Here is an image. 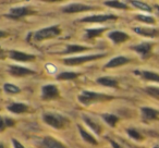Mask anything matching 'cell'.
Wrapping results in <instances>:
<instances>
[{
  "mask_svg": "<svg viewBox=\"0 0 159 148\" xmlns=\"http://www.w3.org/2000/svg\"><path fill=\"white\" fill-rule=\"evenodd\" d=\"M142 113V119L145 121H152V120H157L159 115V111L154 108H149V107H143L141 108Z\"/></svg>",
  "mask_w": 159,
  "mask_h": 148,
  "instance_id": "52a82bcc",
  "label": "cell"
},
{
  "mask_svg": "<svg viewBox=\"0 0 159 148\" xmlns=\"http://www.w3.org/2000/svg\"><path fill=\"white\" fill-rule=\"evenodd\" d=\"M3 89H5L8 94H19L21 92V89L19 88L18 86H16V85H13V84H10V83L5 84Z\"/></svg>",
  "mask_w": 159,
  "mask_h": 148,
  "instance_id": "83f0119b",
  "label": "cell"
},
{
  "mask_svg": "<svg viewBox=\"0 0 159 148\" xmlns=\"http://www.w3.org/2000/svg\"><path fill=\"white\" fill-rule=\"evenodd\" d=\"M8 110H10L11 112H13V113H23V112H25V111L27 110V106H25L24 104H12V105H10V106H8Z\"/></svg>",
  "mask_w": 159,
  "mask_h": 148,
  "instance_id": "d6986e66",
  "label": "cell"
},
{
  "mask_svg": "<svg viewBox=\"0 0 159 148\" xmlns=\"http://www.w3.org/2000/svg\"><path fill=\"white\" fill-rule=\"evenodd\" d=\"M102 119L105 120V121L107 122V123L109 124L110 126H115L116 124H117V122L119 121V118L117 117V115L115 114H102Z\"/></svg>",
  "mask_w": 159,
  "mask_h": 148,
  "instance_id": "603a6c76",
  "label": "cell"
},
{
  "mask_svg": "<svg viewBox=\"0 0 159 148\" xmlns=\"http://www.w3.org/2000/svg\"><path fill=\"white\" fill-rule=\"evenodd\" d=\"M135 19L139 20V21H141V22L147 23V24H155V23H156L155 18L149 16H144V14H139V16H135Z\"/></svg>",
  "mask_w": 159,
  "mask_h": 148,
  "instance_id": "d4e9b609",
  "label": "cell"
},
{
  "mask_svg": "<svg viewBox=\"0 0 159 148\" xmlns=\"http://www.w3.org/2000/svg\"><path fill=\"white\" fill-rule=\"evenodd\" d=\"M1 52H2V51H1V49H0V55H1Z\"/></svg>",
  "mask_w": 159,
  "mask_h": 148,
  "instance_id": "f35d334b",
  "label": "cell"
},
{
  "mask_svg": "<svg viewBox=\"0 0 159 148\" xmlns=\"http://www.w3.org/2000/svg\"><path fill=\"white\" fill-rule=\"evenodd\" d=\"M0 148H5V147H3V145H1V144H0Z\"/></svg>",
  "mask_w": 159,
  "mask_h": 148,
  "instance_id": "74e56055",
  "label": "cell"
},
{
  "mask_svg": "<svg viewBox=\"0 0 159 148\" xmlns=\"http://www.w3.org/2000/svg\"><path fill=\"white\" fill-rule=\"evenodd\" d=\"M117 16H112V14H99V16H87V18L82 19L83 22H92V23H100L105 22L108 20H116Z\"/></svg>",
  "mask_w": 159,
  "mask_h": 148,
  "instance_id": "ba28073f",
  "label": "cell"
},
{
  "mask_svg": "<svg viewBox=\"0 0 159 148\" xmlns=\"http://www.w3.org/2000/svg\"><path fill=\"white\" fill-rule=\"evenodd\" d=\"M5 128H6V124H5V119H2V118H0V130L2 131Z\"/></svg>",
  "mask_w": 159,
  "mask_h": 148,
  "instance_id": "836d02e7",
  "label": "cell"
},
{
  "mask_svg": "<svg viewBox=\"0 0 159 148\" xmlns=\"http://www.w3.org/2000/svg\"><path fill=\"white\" fill-rule=\"evenodd\" d=\"M155 9H156L157 11L159 12V5H155Z\"/></svg>",
  "mask_w": 159,
  "mask_h": 148,
  "instance_id": "8d00e7d4",
  "label": "cell"
},
{
  "mask_svg": "<svg viewBox=\"0 0 159 148\" xmlns=\"http://www.w3.org/2000/svg\"><path fill=\"white\" fill-rule=\"evenodd\" d=\"M12 143H13L14 148H24L22 146V144H21L19 141H16V139H12Z\"/></svg>",
  "mask_w": 159,
  "mask_h": 148,
  "instance_id": "1f68e13d",
  "label": "cell"
},
{
  "mask_svg": "<svg viewBox=\"0 0 159 148\" xmlns=\"http://www.w3.org/2000/svg\"><path fill=\"white\" fill-rule=\"evenodd\" d=\"M105 56L106 55H92V56H82V57H72L64 60V63L69 64V65H77V64L84 63V62L87 61L99 59V58H102Z\"/></svg>",
  "mask_w": 159,
  "mask_h": 148,
  "instance_id": "277c9868",
  "label": "cell"
},
{
  "mask_svg": "<svg viewBox=\"0 0 159 148\" xmlns=\"http://www.w3.org/2000/svg\"><path fill=\"white\" fill-rule=\"evenodd\" d=\"M112 98H113V97H111V96L102 95V94L94 93V92H89V91L83 92V93L79 96L80 101L82 102V104H86V105L91 104V102H94V101H102V100H110V99H112Z\"/></svg>",
  "mask_w": 159,
  "mask_h": 148,
  "instance_id": "6da1fadb",
  "label": "cell"
},
{
  "mask_svg": "<svg viewBox=\"0 0 159 148\" xmlns=\"http://www.w3.org/2000/svg\"><path fill=\"white\" fill-rule=\"evenodd\" d=\"M108 36L115 44H121V43H124L130 39V36L121 31H113L111 33H109Z\"/></svg>",
  "mask_w": 159,
  "mask_h": 148,
  "instance_id": "30bf717a",
  "label": "cell"
},
{
  "mask_svg": "<svg viewBox=\"0 0 159 148\" xmlns=\"http://www.w3.org/2000/svg\"><path fill=\"white\" fill-rule=\"evenodd\" d=\"M152 48V45L150 43H141V44L132 47L133 50L136 51L137 53H139L142 56V58H145V59L150 55Z\"/></svg>",
  "mask_w": 159,
  "mask_h": 148,
  "instance_id": "8992f818",
  "label": "cell"
},
{
  "mask_svg": "<svg viewBox=\"0 0 159 148\" xmlns=\"http://www.w3.org/2000/svg\"><path fill=\"white\" fill-rule=\"evenodd\" d=\"M92 9H93V7H89V6L81 5V3H73V5H69L66 8H63V12H66V13H75V12L87 11V10Z\"/></svg>",
  "mask_w": 159,
  "mask_h": 148,
  "instance_id": "8fae6325",
  "label": "cell"
},
{
  "mask_svg": "<svg viewBox=\"0 0 159 148\" xmlns=\"http://www.w3.org/2000/svg\"><path fill=\"white\" fill-rule=\"evenodd\" d=\"M6 36H7V33H5L3 31H0V38L6 37Z\"/></svg>",
  "mask_w": 159,
  "mask_h": 148,
  "instance_id": "d590c367",
  "label": "cell"
},
{
  "mask_svg": "<svg viewBox=\"0 0 159 148\" xmlns=\"http://www.w3.org/2000/svg\"><path fill=\"white\" fill-rule=\"evenodd\" d=\"M106 29H87L86 31V35H87V38H93V37H96V36L100 35L102 32L105 31Z\"/></svg>",
  "mask_w": 159,
  "mask_h": 148,
  "instance_id": "f546056e",
  "label": "cell"
},
{
  "mask_svg": "<svg viewBox=\"0 0 159 148\" xmlns=\"http://www.w3.org/2000/svg\"><path fill=\"white\" fill-rule=\"evenodd\" d=\"M60 34V29L58 26H50L46 27L37 31L35 34H33V37L36 42H40V40L47 39V38H52L56 37Z\"/></svg>",
  "mask_w": 159,
  "mask_h": 148,
  "instance_id": "3957f363",
  "label": "cell"
},
{
  "mask_svg": "<svg viewBox=\"0 0 159 148\" xmlns=\"http://www.w3.org/2000/svg\"><path fill=\"white\" fill-rule=\"evenodd\" d=\"M5 124H6V126L10 128V126L14 125V121H12L11 119H5Z\"/></svg>",
  "mask_w": 159,
  "mask_h": 148,
  "instance_id": "d6a6232c",
  "label": "cell"
},
{
  "mask_svg": "<svg viewBox=\"0 0 159 148\" xmlns=\"http://www.w3.org/2000/svg\"><path fill=\"white\" fill-rule=\"evenodd\" d=\"M9 72L13 76H25V75H29V74H34L35 73L34 71L30 70V69L22 68V66H19V65H11L9 69Z\"/></svg>",
  "mask_w": 159,
  "mask_h": 148,
  "instance_id": "7c38bea8",
  "label": "cell"
},
{
  "mask_svg": "<svg viewBox=\"0 0 159 148\" xmlns=\"http://www.w3.org/2000/svg\"><path fill=\"white\" fill-rule=\"evenodd\" d=\"M10 58L13 60H16V61L26 62V61H33V60H35L36 57L33 55H29V53L12 50V51H10Z\"/></svg>",
  "mask_w": 159,
  "mask_h": 148,
  "instance_id": "9c48e42d",
  "label": "cell"
},
{
  "mask_svg": "<svg viewBox=\"0 0 159 148\" xmlns=\"http://www.w3.org/2000/svg\"><path fill=\"white\" fill-rule=\"evenodd\" d=\"M130 62V59L126 57H123V56H118V57L111 59L108 63L106 64V68H117V66L123 65V64H126Z\"/></svg>",
  "mask_w": 159,
  "mask_h": 148,
  "instance_id": "2e32d148",
  "label": "cell"
},
{
  "mask_svg": "<svg viewBox=\"0 0 159 148\" xmlns=\"http://www.w3.org/2000/svg\"><path fill=\"white\" fill-rule=\"evenodd\" d=\"M77 128H79L80 133H81V135H82L83 139H84L85 141H87V143L92 144V145H97L98 141H96V139L94 138V137L92 136V135L89 134V133H87L86 131L83 130V128H82V126H81V125H79V126H77Z\"/></svg>",
  "mask_w": 159,
  "mask_h": 148,
  "instance_id": "ffe728a7",
  "label": "cell"
},
{
  "mask_svg": "<svg viewBox=\"0 0 159 148\" xmlns=\"http://www.w3.org/2000/svg\"><path fill=\"white\" fill-rule=\"evenodd\" d=\"M131 3H132L135 8H139V10H143V11H147V12L152 11V8L145 2H142V1H131Z\"/></svg>",
  "mask_w": 159,
  "mask_h": 148,
  "instance_id": "4316f807",
  "label": "cell"
},
{
  "mask_svg": "<svg viewBox=\"0 0 159 148\" xmlns=\"http://www.w3.org/2000/svg\"><path fill=\"white\" fill-rule=\"evenodd\" d=\"M43 148H66L63 144H61L60 141H56L52 137H45L43 141Z\"/></svg>",
  "mask_w": 159,
  "mask_h": 148,
  "instance_id": "e0dca14e",
  "label": "cell"
},
{
  "mask_svg": "<svg viewBox=\"0 0 159 148\" xmlns=\"http://www.w3.org/2000/svg\"><path fill=\"white\" fill-rule=\"evenodd\" d=\"M154 148H159V147H154Z\"/></svg>",
  "mask_w": 159,
  "mask_h": 148,
  "instance_id": "ab89813d",
  "label": "cell"
},
{
  "mask_svg": "<svg viewBox=\"0 0 159 148\" xmlns=\"http://www.w3.org/2000/svg\"><path fill=\"white\" fill-rule=\"evenodd\" d=\"M79 76L77 73H74V72H63L61 74L57 76V80H74Z\"/></svg>",
  "mask_w": 159,
  "mask_h": 148,
  "instance_id": "cb8c5ba5",
  "label": "cell"
},
{
  "mask_svg": "<svg viewBox=\"0 0 159 148\" xmlns=\"http://www.w3.org/2000/svg\"><path fill=\"white\" fill-rule=\"evenodd\" d=\"M29 14H32V11H30L29 8L26 7H18V8H12L10 10V18L13 19H19L22 18L24 16H29Z\"/></svg>",
  "mask_w": 159,
  "mask_h": 148,
  "instance_id": "9a60e30c",
  "label": "cell"
},
{
  "mask_svg": "<svg viewBox=\"0 0 159 148\" xmlns=\"http://www.w3.org/2000/svg\"><path fill=\"white\" fill-rule=\"evenodd\" d=\"M84 119V121H85V123L87 124V125L89 126V128H92V130L94 131V132L96 133L97 135H99L100 133H102V125H100L98 122H96V121H94V120H92L91 118H89V117H84L83 118Z\"/></svg>",
  "mask_w": 159,
  "mask_h": 148,
  "instance_id": "ac0fdd59",
  "label": "cell"
},
{
  "mask_svg": "<svg viewBox=\"0 0 159 148\" xmlns=\"http://www.w3.org/2000/svg\"><path fill=\"white\" fill-rule=\"evenodd\" d=\"M133 31L136 34L145 37H156L159 35V31L156 29H147V27H134Z\"/></svg>",
  "mask_w": 159,
  "mask_h": 148,
  "instance_id": "4fadbf2b",
  "label": "cell"
},
{
  "mask_svg": "<svg viewBox=\"0 0 159 148\" xmlns=\"http://www.w3.org/2000/svg\"><path fill=\"white\" fill-rule=\"evenodd\" d=\"M44 121L48 125L52 126L55 128H63L69 123V121L66 118L59 114H55V113H46L44 115Z\"/></svg>",
  "mask_w": 159,
  "mask_h": 148,
  "instance_id": "7a4b0ae2",
  "label": "cell"
},
{
  "mask_svg": "<svg viewBox=\"0 0 159 148\" xmlns=\"http://www.w3.org/2000/svg\"><path fill=\"white\" fill-rule=\"evenodd\" d=\"M97 82L100 85H104L107 87H118V82L113 78H100L97 80Z\"/></svg>",
  "mask_w": 159,
  "mask_h": 148,
  "instance_id": "44dd1931",
  "label": "cell"
},
{
  "mask_svg": "<svg viewBox=\"0 0 159 148\" xmlns=\"http://www.w3.org/2000/svg\"><path fill=\"white\" fill-rule=\"evenodd\" d=\"M126 132H128L129 136H130L131 138L135 139V141H142V139H143V136H142L135 128H128Z\"/></svg>",
  "mask_w": 159,
  "mask_h": 148,
  "instance_id": "f1b7e54d",
  "label": "cell"
},
{
  "mask_svg": "<svg viewBox=\"0 0 159 148\" xmlns=\"http://www.w3.org/2000/svg\"><path fill=\"white\" fill-rule=\"evenodd\" d=\"M146 93L148 95L152 96V97H156L159 98V87H155V86H149V87H146Z\"/></svg>",
  "mask_w": 159,
  "mask_h": 148,
  "instance_id": "4dcf8cb0",
  "label": "cell"
},
{
  "mask_svg": "<svg viewBox=\"0 0 159 148\" xmlns=\"http://www.w3.org/2000/svg\"><path fill=\"white\" fill-rule=\"evenodd\" d=\"M89 50L87 47L84 46H77V45H70L68 46L66 50L64 51V53H75V52H82V51Z\"/></svg>",
  "mask_w": 159,
  "mask_h": 148,
  "instance_id": "7402d4cb",
  "label": "cell"
},
{
  "mask_svg": "<svg viewBox=\"0 0 159 148\" xmlns=\"http://www.w3.org/2000/svg\"><path fill=\"white\" fill-rule=\"evenodd\" d=\"M110 143H111V145H112V147H113V148H122L121 146H120L118 143H116L115 141H110Z\"/></svg>",
  "mask_w": 159,
  "mask_h": 148,
  "instance_id": "e575fe53",
  "label": "cell"
},
{
  "mask_svg": "<svg viewBox=\"0 0 159 148\" xmlns=\"http://www.w3.org/2000/svg\"><path fill=\"white\" fill-rule=\"evenodd\" d=\"M59 91L55 85H46L42 88V98L45 100L52 99V98L58 97Z\"/></svg>",
  "mask_w": 159,
  "mask_h": 148,
  "instance_id": "5b68a950",
  "label": "cell"
},
{
  "mask_svg": "<svg viewBox=\"0 0 159 148\" xmlns=\"http://www.w3.org/2000/svg\"><path fill=\"white\" fill-rule=\"evenodd\" d=\"M134 73L146 81L159 83V74L156 72H152V71H134Z\"/></svg>",
  "mask_w": 159,
  "mask_h": 148,
  "instance_id": "5bb4252c",
  "label": "cell"
},
{
  "mask_svg": "<svg viewBox=\"0 0 159 148\" xmlns=\"http://www.w3.org/2000/svg\"><path fill=\"white\" fill-rule=\"evenodd\" d=\"M104 3L106 6H108V7L117 8V9H126L128 8V6L125 3L120 2V1H116V0H113V1H105Z\"/></svg>",
  "mask_w": 159,
  "mask_h": 148,
  "instance_id": "484cf974",
  "label": "cell"
}]
</instances>
